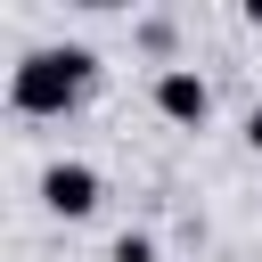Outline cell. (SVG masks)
I'll list each match as a JSON object with an SVG mask.
<instances>
[{"label":"cell","mask_w":262,"mask_h":262,"mask_svg":"<svg viewBox=\"0 0 262 262\" xmlns=\"http://www.w3.org/2000/svg\"><path fill=\"white\" fill-rule=\"evenodd\" d=\"M82 74H90L82 49H41V57L16 66V106H25V115H57V106H74Z\"/></svg>","instance_id":"6da1fadb"},{"label":"cell","mask_w":262,"mask_h":262,"mask_svg":"<svg viewBox=\"0 0 262 262\" xmlns=\"http://www.w3.org/2000/svg\"><path fill=\"white\" fill-rule=\"evenodd\" d=\"M41 196H49L57 213H90V205H98V172H90V164H57V172L41 180Z\"/></svg>","instance_id":"7a4b0ae2"},{"label":"cell","mask_w":262,"mask_h":262,"mask_svg":"<svg viewBox=\"0 0 262 262\" xmlns=\"http://www.w3.org/2000/svg\"><path fill=\"white\" fill-rule=\"evenodd\" d=\"M156 106H164L172 123H205V106H213V98H205V82H196V74H164V82H156Z\"/></svg>","instance_id":"3957f363"},{"label":"cell","mask_w":262,"mask_h":262,"mask_svg":"<svg viewBox=\"0 0 262 262\" xmlns=\"http://www.w3.org/2000/svg\"><path fill=\"white\" fill-rule=\"evenodd\" d=\"M115 262H156V246L147 237H115Z\"/></svg>","instance_id":"277c9868"},{"label":"cell","mask_w":262,"mask_h":262,"mask_svg":"<svg viewBox=\"0 0 262 262\" xmlns=\"http://www.w3.org/2000/svg\"><path fill=\"white\" fill-rule=\"evenodd\" d=\"M246 139H254V147H262V115H254V123H246Z\"/></svg>","instance_id":"5b68a950"}]
</instances>
